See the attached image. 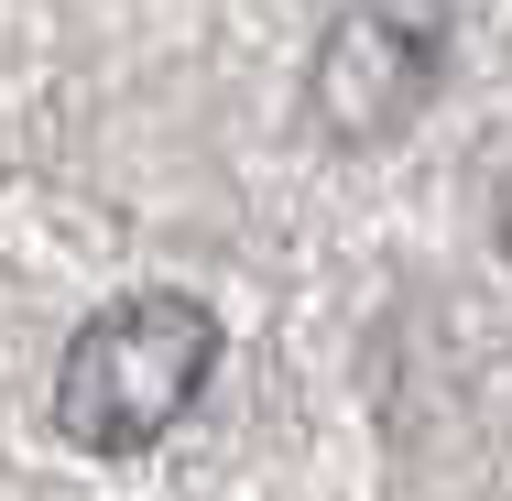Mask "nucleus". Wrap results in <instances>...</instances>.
<instances>
[{
  "label": "nucleus",
  "instance_id": "f257e3e1",
  "mask_svg": "<svg viewBox=\"0 0 512 501\" xmlns=\"http://www.w3.org/2000/svg\"><path fill=\"white\" fill-rule=\"evenodd\" d=\"M207 371H218V316H207L197 295H175V284L120 295V305H99V316L66 338L55 425H66V447H88V458H131V447H153L164 425H186V403L207 393Z\"/></svg>",
  "mask_w": 512,
  "mask_h": 501
},
{
  "label": "nucleus",
  "instance_id": "f03ea898",
  "mask_svg": "<svg viewBox=\"0 0 512 501\" xmlns=\"http://www.w3.org/2000/svg\"><path fill=\"white\" fill-rule=\"evenodd\" d=\"M436 77H447L436 22L371 0V11H338L327 22V44H316V66H306V109H316L327 142H393L414 109L436 99Z\"/></svg>",
  "mask_w": 512,
  "mask_h": 501
}]
</instances>
